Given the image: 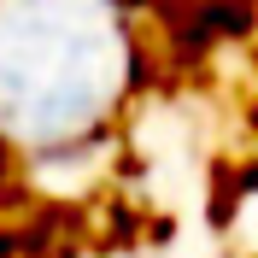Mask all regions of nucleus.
<instances>
[{"instance_id":"nucleus-1","label":"nucleus","mask_w":258,"mask_h":258,"mask_svg":"<svg viewBox=\"0 0 258 258\" xmlns=\"http://www.w3.org/2000/svg\"><path fill=\"white\" fill-rule=\"evenodd\" d=\"M141 77L123 0H0V141L12 153H82Z\"/></svg>"},{"instance_id":"nucleus-3","label":"nucleus","mask_w":258,"mask_h":258,"mask_svg":"<svg viewBox=\"0 0 258 258\" xmlns=\"http://www.w3.org/2000/svg\"><path fill=\"white\" fill-rule=\"evenodd\" d=\"M252 123H258V106H252Z\"/></svg>"},{"instance_id":"nucleus-2","label":"nucleus","mask_w":258,"mask_h":258,"mask_svg":"<svg viewBox=\"0 0 258 258\" xmlns=\"http://www.w3.org/2000/svg\"><path fill=\"white\" fill-rule=\"evenodd\" d=\"M6 176H12V147L0 141V182H6Z\"/></svg>"}]
</instances>
